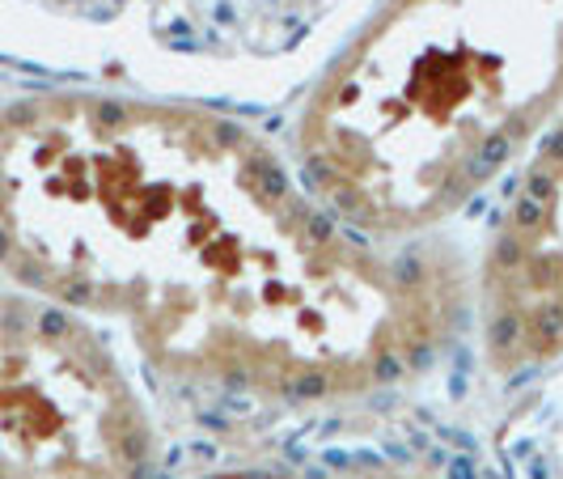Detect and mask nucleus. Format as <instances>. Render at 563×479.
Wrapping results in <instances>:
<instances>
[{
	"label": "nucleus",
	"instance_id": "nucleus-1",
	"mask_svg": "<svg viewBox=\"0 0 563 479\" xmlns=\"http://www.w3.org/2000/svg\"><path fill=\"white\" fill-rule=\"evenodd\" d=\"M0 276L233 421L395 407L471 344L450 229L368 238L246 115L93 85L0 102Z\"/></svg>",
	"mask_w": 563,
	"mask_h": 479
},
{
	"label": "nucleus",
	"instance_id": "nucleus-3",
	"mask_svg": "<svg viewBox=\"0 0 563 479\" xmlns=\"http://www.w3.org/2000/svg\"><path fill=\"white\" fill-rule=\"evenodd\" d=\"M373 0H0V47L59 85L276 111L306 94Z\"/></svg>",
	"mask_w": 563,
	"mask_h": 479
},
{
	"label": "nucleus",
	"instance_id": "nucleus-5",
	"mask_svg": "<svg viewBox=\"0 0 563 479\" xmlns=\"http://www.w3.org/2000/svg\"><path fill=\"white\" fill-rule=\"evenodd\" d=\"M500 183L471 254V348L492 382L517 387L563 366V115Z\"/></svg>",
	"mask_w": 563,
	"mask_h": 479
},
{
	"label": "nucleus",
	"instance_id": "nucleus-7",
	"mask_svg": "<svg viewBox=\"0 0 563 479\" xmlns=\"http://www.w3.org/2000/svg\"><path fill=\"white\" fill-rule=\"evenodd\" d=\"M187 479H450L441 476L423 458H402V454H352V450H327V454H242L233 462L208 467Z\"/></svg>",
	"mask_w": 563,
	"mask_h": 479
},
{
	"label": "nucleus",
	"instance_id": "nucleus-6",
	"mask_svg": "<svg viewBox=\"0 0 563 479\" xmlns=\"http://www.w3.org/2000/svg\"><path fill=\"white\" fill-rule=\"evenodd\" d=\"M487 479H563V366L512 387L487 433Z\"/></svg>",
	"mask_w": 563,
	"mask_h": 479
},
{
	"label": "nucleus",
	"instance_id": "nucleus-4",
	"mask_svg": "<svg viewBox=\"0 0 563 479\" xmlns=\"http://www.w3.org/2000/svg\"><path fill=\"white\" fill-rule=\"evenodd\" d=\"M0 479H166L153 395L98 323L0 289Z\"/></svg>",
	"mask_w": 563,
	"mask_h": 479
},
{
	"label": "nucleus",
	"instance_id": "nucleus-2",
	"mask_svg": "<svg viewBox=\"0 0 563 479\" xmlns=\"http://www.w3.org/2000/svg\"><path fill=\"white\" fill-rule=\"evenodd\" d=\"M563 115V0H373L292 102L288 157L352 229H450Z\"/></svg>",
	"mask_w": 563,
	"mask_h": 479
}]
</instances>
